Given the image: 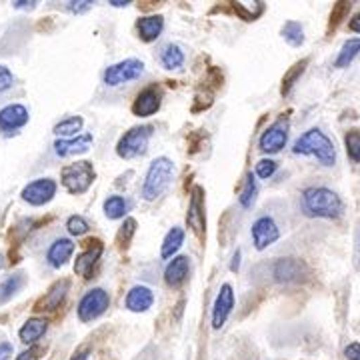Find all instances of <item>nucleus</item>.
<instances>
[{
    "mask_svg": "<svg viewBox=\"0 0 360 360\" xmlns=\"http://www.w3.org/2000/svg\"><path fill=\"white\" fill-rule=\"evenodd\" d=\"M2 260H4V257H2V255H0V269H2V266H4V262H2Z\"/></svg>",
    "mask_w": 360,
    "mask_h": 360,
    "instance_id": "3c124183",
    "label": "nucleus"
},
{
    "mask_svg": "<svg viewBox=\"0 0 360 360\" xmlns=\"http://www.w3.org/2000/svg\"><path fill=\"white\" fill-rule=\"evenodd\" d=\"M232 309H234V290L231 284L226 283L220 286L217 300L212 304V328L214 330H220L226 324L229 316L232 314Z\"/></svg>",
    "mask_w": 360,
    "mask_h": 360,
    "instance_id": "2eb2a0df",
    "label": "nucleus"
},
{
    "mask_svg": "<svg viewBox=\"0 0 360 360\" xmlns=\"http://www.w3.org/2000/svg\"><path fill=\"white\" fill-rule=\"evenodd\" d=\"M110 307V296L104 288H92L78 302V319L80 322H92L101 319Z\"/></svg>",
    "mask_w": 360,
    "mask_h": 360,
    "instance_id": "9d476101",
    "label": "nucleus"
},
{
    "mask_svg": "<svg viewBox=\"0 0 360 360\" xmlns=\"http://www.w3.org/2000/svg\"><path fill=\"white\" fill-rule=\"evenodd\" d=\"M39 354H42V348L40 347H28V350H25V352H20L18 356H16V360H34V359H40Z\"/></svg>",
    "mask_w": 360,
    "mask_h": 360,
    "instance_id": "79ce46f5",
    "label": "nucleus"
},
{
    "mask_svg": "<svg viewBox=\"0 0 360 360\" xmlns=\"http://www.w3.org/2000/svg\"><path fill=\"white\" fill-rule=\"evenodd\" d=\"M84 127V118L82 116H68L65 120H60L58 124H54L52 132L56 136H65V139H75L78 134H82L80 130Z\"/></svg>",
    "mask_w": 360,
    "mask_h": 360,
    "instance_id": "bb28decb",
    "label": "nucleus"
},
{
    "mask_svg": "<svg viewBox=\"0 0 360 360\" xmlns=\"http://www.w3.org/2000/svg\"><path fill=\"white\" fill-rule=\"evenodd\" d=\"M144 72V63L139 60V58H124L116 65L108 66L104 70L103 80L106 86H120V84H127V82H132L136 78L142 77Z\"/></svg>",
    "mask_w": 360,
    "mask_h": 360,
    "instance_id": "1a4fd4ad",
    "label": "nucleus"
},
{
    "mask_svg": "<svg viewBox=\"0 0 360 360\" xmlns=\"http://www.w3.org/2000/svg\"><path fill=\"white\" fill-rule=\"evenodd\" d=\"M162 104V92L156 86H148V89L141 90L132 103V115L146 118V116L156 115L160 110Z\"/></svg>",
    "mask_w": 360,
    "mask_h": 360,
    "instance_id": "f3484780",
    "label": "nucleus"
},
{
    "mask_svg": "<svg viewBox=\"0 0 360 360\" xmlns=\"http://www.w3.org/2000/svg\"><path fill=\"white\" fill-rule=\"evenodd\" d=\"M96 180V170L90 160H78L75 165H68L60 170V182L68 194L89 193L92 182Z\"/></svg>",
    "mask_w": 360,
    "mask_h": 360,
    "instance_id": "20e7f679",
    "label": "nucleus"
},
{
    "mask_svg": "<svg viewBox=\"0 0 360 360\" xmlns=\"http://www.w3.org/2000/svg\"><path fill=\"white\" fill-rule=\"evenodd\" d=\"M188 272H191V258L184 257V255L174 257L165 269V283L170 288H180L182 284L186 283Z\"/></svg>",
    "mask_w": 360,
    "mask_h": 360,
    "instance_id": "6ab92c4d",
    "label": "nucleus"
},
{
    "mask_svg": "<svg viewBox=\"0 0 360 360\" xmlns=\"http://www.w3.org/2000/svg\"><path fill=\"white\" fill-rule=\"evenodd\" d=\"M281 34H283V39L286 40L290 46H295V49L304 44V28H302L300 22H296V20H288V22L283 26Z\"/></svg>",
    "mask_w": 360,
    "mask_h": 360,
    "instance_id": "2f4dec72",
    "label": "nucleus"
},
{
    "mask_svg": "<svg viewBox=\"0 0 360 360\" xmlns=\"http://www.w3.org/2000/svg\"><path fill=\"white\" fill-rule=\"evenodd\" d=\"M345 144H347V153L350 156V160L360 162V130H348L347 136H345Z\"/></svg>",
    "mask_w": 360,
    "mask_h": 360,
    "instance_id": "c9c22d12",
    "label": "nucleus"
},
{
    "mask_svg": "<svg viewBox=\"0 0 360 360\" xmlns=\"http://www.w3.org/2000/svg\"><path fill=\"white\" fill-rule=\"evenodd\" d=\"M104 252V245L103 240H98V238H94V240H89L86 243V248L80 252L75 260V274L80 276V278H84V281H89L92 278V270L94 266L98 264V260L103 257Z\"/></svg>",
    "mask_w": 360,
    "mask_h": 360,
    "instance_id": "ddd939ff",
    "label": "nucleus"
},
{
    "mask_svg": "<svg viewBox=\"0 0 360 360\" xmlns=\"http://www.w3.org/2000/svg\"><path fill=\"white\" fill-rule=\"evenodd\" d=\"M155 129L150 124H142V127H132L129 132H124L120 136V141L116 144V155L124 160L142 156L148 150V142L153 139Z\"/></svg>",
    "mask_w": 360,
    "mask_h": 360,
    "instance_id": "39448f33",
    "label": "nucleus"
},
{
    "mask_svg": "<svg viewBox=\"0 0 360 360\" xmlns=\"http://www.w3.org/2000/svg\"><path fill=\"white\" fill-rule=\"evenodd\" d=\"M302 210L312 219H338L342 214V200L326 186H310L302 193Z\"/></svg>",
    "mask_w": 360,
    "mask_h": 360,
    "instance_id": "f257e3e1",
    "label": "nucleus"
},
{
    "mask_svg": "<svg viewBox=\"0 0 360 360\" xmlns=\"http://www.w3.org/2000/svg\"><path fill=\"white\" fill-rule=\"evenodd\" d=\"M56 191H58L56 180L37 179L26 184L25 188H22V193H20V196L30 206H44L49 205L52 198L56 196Z\"/></svg>",
    "mask_w": 360,
    "mask_h": 360,
    "instance_id": "9b49d317",
    "label": "nucleus"
},
{
    "mask_svg": "<svg viewBox=\"0 0 360 360\" xmlns=\"http://www.w3.org/2000/svg\"><path fill=\"white\" fill-rule=\"evenodd\" d=\"M172 179H174V162L167 156L155 158L142 182V198L148 202L156 200L158 196L167 193L168 186L172 184Z\"/></svg>",
    "mask_w": 360,
    "mask_h": 360,
    "instance_id": "7ed1b4c3",
    "label": "nucleus"
},
{
    "mask_svg": "<svg viewBox=\"0 0 360 360\" xmlns=\"http://www.w3.org/2000/svg\"><path fill=\"white\" fill-rule=\"evenodd\" d=\"M89 354H90L89 348H80V350H77V352L72 354V359L70 360H86L89 359Z\"/></svg>",
    "mask_w": 360,
    "mask_h": 360,
    "instance_id": "09e8293b",
    "label": "nucleus"
},
{
    "mask_svg": "<svg viewBox=\"0 0 360 360\" xmlns=\"http://www.w3.org/2000/svg\"><path fill=\"white\" fill-rule=\"evenodd\" d=\"M240 258H243V252H240V250H236V252L232 255V262H231L232 272H238V270H240Z\"/></svg>",
    "mask_w": 360,
    "mask_h": 360,
    "instance_id": "49530a36",
    "label": "nucleus"
},
{
    "mask_svg": "<svg viewBox=\"0 0 360 360\" xmlns=\"http://www.w3.org/2000/svg\"><path fill=\"white\" fill-rule=\"evenodd\" d=\"M186 226L193 231L198 243H205L206 238V205H205V188L194 186L191 191V202L186 212Z\"/></svg>",
    "mask_w": 360,
    "mask_h": 360,
    "instance_id": "6e6552de",
    "label": "nucleus"
},
{
    "mask_svg": "<svg viewBox=\"0 0 360 360\" xmlns=\"http://www.w3.org/2000/svg\"><path fill=\"white\" fill-rule=\"evenodd\" d=\"M345 356L347 360H360V342H350L345 348Z\"/></svg>",
    "mask_w": 360,
    "mask_h": 360,
    "instance_id": "37998d69",
    "label": "nucleus"
},
{
    "mask_svg": "<svg viewBox=\"0 0 360 360\" xmlns=\"http://www.w3.org/2000/svg\"><path fill=\"white\" fill-rule=\"evenodd\" d=\"M46 330H49V321L40 319V316H32L18 330V338H20V342H25L28 347H34L40 338L46 335Z\"/></svg>",
    "mask_w": 360,
    "mask_h": 360,
    "instance_id": "5701e85b",
    "label": "nucleus"
},
{
    "mask_svg": "<svg viewBox=\"0 0 360 360\" xmlns=\"http://www.w3.org/2000/svg\"><path fill=\"white\" fill-rule=\"evenodd\" d=\"M250 236H252V245L257 250H266L269 246L278 243L281 229L272 217H260V219L255 220V224L250 229Z\"/></svg>",
    "mask_w": 360,
    "mask_h": 360,
    "instance_id": "f8f14e48",
    "label": "nucleus"
},
{
    "mask_svg": "<svg viewBox=\"0 0 360 360\" xmlns=\"http://www.w3.org/2000/svg\"><path fill=\"white\" fill-rule=\"evenodd\" d=\"M184 51L180 49L179 44H174V42H170L167 44L162 51H160V65L165 66L167 70H179L184 65Z\"/></svg>",
    "mask_w": 360,
    "mask_h": 360,
    "instance_id": "a878e982",
    "label": "nucleus"
},
{
    "mask_svg": "<svg viewBox=\"0 0 360 360\" xmlns=\"http://www.w3.org/2000/svg\"><path fill=\"white\" fill-rule=\"evenodd\" d=\"M153 304H155V292L144 284L132 286L124 298V307L130 312H146L148 309H153Z\"/></svg>",
    "mask_w": 360,
    "mask_h": 360,
    "instance_id": "aec40b11",
    "label": "nucleus"
},
{
    "mask_svg": "<svg viewBox=\"0 0 360 360\" xmlns=\"http://www.w3.org/2000/svg\"><path fill=\"white\" fill-rule=\"evenodd\" d=\"M136 220L134 219H124L122 222V226L118 229L116 232V246L120 248V250H129L130 243H132V236L136 234Z\"/></svg>",
    "mask_w": 360,
    "mask_h": 360,
    "instance_id": "473e14b6",
    "label": "nucleus"
},
{
    "mask_svg": "<svg viewBox=\"0 0 360 360\" xmlns=\"http://www.w3.org/2000/svg\"><path fill=\"white\" fill-rule=\"evenodd\" d=\"M360 54V39H348L342 49L338 52L335 60V68H347L348 65H352V60Z\"/></svg>",
    "mask_w": 360,
    "mask_h": 360,
    "instance_id": "c85d7f7f",
    "label": "nucleus"
},
{
    "mask_svg": "<svg viewBox=\"0 0 360 360\" xmlns=\"http://www.w3.org/2000/svg\"><path fill=\"white\" fill-rule=\"evenodd\" d=\"M309 63V58H302V60H298V63H295V65L288 68V72L283 77V84H281V94H283V96H288V94H290V90L295 89L298 78L304 75Z\"/></svg>",
    "mask_w": 360,
    "mask_h": 360,
    "instance_id": "cd10ccee",
    "label": "nucleus"
},
{
    "mask_svg": "<svg viewBox=\"0 0 360 360\" xmlns=\"http://www.w3.org/2000/svg\"><path fill=\"white\" fill-rule=\"evenodd\" d=\"M348 28L352 30V32H356V34H360V13H356L354 16H352V20L348 22Z\"/></svg>",
    "mask_w": 360,
    "mask_h": 360,
    "instance_id": "de8ad7c7",
    "label": "nucleus"
},
{
    "mask_svg": "<svg viewBox=\"0 0 360 360\" xmlns=\"http://www.w3.org/2000/svg\"><path fill=\"white\" fill-rule=\"evenodd\" d=\"M136 30H139V37H141L142 42H155L165 30V16L162 14L142 16L136 22Z\"/></svg>",
    "mask_w": 360,
    "mask_h": 360,
    "instance_id": "4be33fe9",
    "label": "nucleus"
},
{
    "mask_svg": "<svg viewBox=\"0 0 360 360\" xmlns=\"http://www.w3.org/2000/svg\"><path fill=\"white\" fill-rule=\"evenodd\" d=\"M25 283L26 278L22 272L13 274V276H8L6 281H2V283H0V304L6 302V300H11L16 292H20V288L25 286Z\"/></svg>",
    "mask_w": 360,
    "mask_h": 360,
    "instance_id": "7c9ffc66",
    "label": "nucleus"
},
{
    "mask_svg": "<svg viewBox=\"0 0 360 360\" xmlns=\"http://www.w3.org/2000/svg\"><path fill=\"white\" fill-rule=\"evenodd\" d=\"M288 132H290V120L288 116H281L278 120H274L269 129L264 130L258 139V148L264 155H276L281 153L286 142H288Z\"/></svg>",
    "mask_w": 360,
    "mask_h": 360,
    "instance_id": "0eeeda50",
    "label": "nucleus"
},
{
    "mask_svg": "<svg viewBox=\"0 0 360 360\" xmlns=\"http://www.w3.org/2000/svg\"><path fill=\"white\" fill-rule=\"evenodd\" d=\"M103 208H104V214H106V219L118 220V219H124V217H127L130 205L124 196H120V194H112V196H108V198L104 200Z\"/></svg>",
    "mask_w": 360,
    "mask_h": 360,
    "instance_id": "393cba45",
    "label": "nucleus"
},
{
    "mask_svg": "<svg viewBox=\"0 0 360 360\" xmlns=\"http://www.w3.org/2000/svg\"><path fill=\"white\" fill-rule=\"evenodd\" d=\"M92 142H94V136L90 132H82L75 139H58L54 142V153L60 156V158H66V156H77L84 155L92 148Z\"/></svg>",
    "mask_w": 360,
    "mask_h": 360,
    "instance_id": "a211bd4d",
    "label": "nucleus"
},
{
    "mask_svg": "<svg viewBox=\"0 0 360 360\" xmlns=\"http://www.w3.org/2000/svg\"><path fill=\"white\" fill-rule=\"evenodd\" d=\"M75 255V243L70 238H56L46 250V262L52 269H63Z\"/></svg>",
    "mask_w": 360,
    "mask_h": 360,
    "instance_id": "412c9836",
    "label": "nucleus"
},
{
    "mask_svg": "<svg viewBox=\"0 0 360 360\" xmlns=\"http://www.w3.org/2000/svg\"><path fill=\"white\" fill-rule=\"evenodd\" d=\"M231 4H232V11H234V14H236L238 18H243L245 22H255L258 16H262V13H264V2L258 6L257 11L248 8L245 2H231Z\"/></svg>",
    "mask_w": 360,
    "mask_h": 360,
    "instance_id": "f704fd0d",
    "label": "nucleus"
},
{
    "mask_svg": "<svg viewBox=\"0 0 360 360\" xmlns=\"http://www.w3.org/2000/svg\"><path fill=\"white\" fill-rule=\"evenodd\" d=\"M350 2H336L333 6V13H330V20H328V34L335 32L338 26L342 25V20L347 18L348 13H350Z\"/></svg>",
    "mask_w": 360,
    "mask_h": 360,
    "instance_id": "72a5a7b5",
    "label": "nucleus"
},
{
    "mask_svg": "<svg viewBox=\"0 0 360 360\" xmlns=\"http://www.w3.org/2000/svg\"><path fill=\"white\" fill-rule=\"evenodd\" d=\"M11 356H13V345L0 342V360H11Z\"/></svg>",
    "mask_w": 360,
    "mask_h": 360,
    "instance_id": "a18cd8bd",
    "label": "nucleus"
},
{
    "mask_svg": "<svg viewBox=\"0 0 360 360\" xmlns=\"http://www.w3.org/2000/svg\"><path fill=\"white\" fill-rule=\"evenodd\" d=\"M295 155L314 156L322 167H335L336 165V148L333 141L322 132L321 129L307 130L292 146Z\"/></svg>",
    "mask_w": 360,
    "mask_h": 360,
    "instance_id": "f03ea898",
    "label": "nucleus"
},
{
    "mask_svg": "<svg viewBox=\"0 0 360 360\" xmlns=\"http://www.w3.org/2000/svg\"><path fill=\"white\" fill-rule=\"evenodd\" d=\"M257 196H258L257 179H255V174H252V172H248L245 179V184H243V188H240V193H238V202H240L243 208H252L255 202H257Z\"/></svg>",
    "mask_w": 360,
    "mask_h": 360,
    "instance_id": "c756f323",
    "label": "nucleus"
},
{
    "mask_svg": "<svg viewBox=\"0 0 360 360\" xmlns=\"http://www.w3.org/2000/svg\"><path fill=\"white\" fill-rule=\"evenodd\" d=\"M276 168H278V165H276L274 160H270V158H262V160H258V162H257V167H255V172H257L258 179L269 180L270 176H274Z\"/></svg>",
    "mask_w": 360,
    "mask_h": 360,
    "instance_id": "4c0bfd02",
    "label": "nucleus"
},
{
    "mask_svg": "<svg viewBox=\"0 0 360 360\" xmlns=\"http://www.w3.org/2000/svg\"><path fill=\"white\" fill-rule=\"evenodd\" d=\"M70 292V278H60L34 302V312H54L60 309L66 295Z\"/></svg>",
    "mask_w": 360,
    "mask_h": 360,
    "instance_id": "4468645a",
    "label": "nucleus"
},
{
    "mask_svg": "<svg viewBox=\"0 0 360 360\" xmlns=\"http://www.w3.org/2000/svg\"><path fill=\"white\" fill-rule=\"evenodd\" d=\"M108 4H110V6H116V8H122V6H129L132 2H130V0H110Z\"/></svg>",
    "mask_w": 360,
    "mask_h": 360,
    "instance_id": "8fccbe9b",
    "label": "nucleus"
},
{
    "mask_svg": "<svg viewBox=\"0 0 360 360\" xmlns=\"http://www.w3.org/2000/svg\"><path fill=\"white\" fill-rule=\"evenodd\" d=\"M66 231L70 232L72 236H82V234H86L90 231V224L86 222L84 217L72 214V217H68V220H66Z\"/></svg>",
    "mask_w": 360,
    "mask_h": 360,
    "instance_id": "e433bc0d",
    "label": "nucleus"
},
{
    "mask_svg": "<svg viewBox=\"0 0 360 360\" xmlns=\"http://www.w3.org/2000/svg\"><path fill=\"white\" fill-rule=\"evenodd\" d=\"M270 274L274 283L302 284L310 278V269L300 258H278L272 262Z\"/></svg>",
    "mask_w": 360,
    "mask_h": 360,
    "instance_id": "423d86ee",
    "label": "nucleus"
},
{
    "mask_svg": "<svg viewBox=\"0 0 360 360\" xmlns=\"http://www.w3.org/2000/svg\"><path fill=\"white\" fill-rule=\"evenodd\" d=\"M184 245V231L180 226H174L167 232L162 246H160V257L168 260V258H174V255L180 250V246Z\"/></svg>",
    "mask_w": 360,
    "mask_h": 360,
    "instance_id": "b1692460",
    "label": "nucleus"
},
{
    "mask_svg": "<svg viewBox=\"0 0 360 360\" xmlns=\"http://www.w3.org/2000/svg\"><path fill=\"white\" fill-rule=\"evenodd\" d=\"M37 4H39L37 0H14L13 8H16V11H34Z\"/></svg>",
    "mask_w": 360,
    "mask_h": 360,
    "instance_id": "c03bdc74",
    "label": "nucleus"
},
{
    "mask_svg": "<svg viewBox=\"0 0 360 360\" xmlns=\"http://www.w3.org/2000/svg\"><path fill=\"white\" fill-rule=\"evenodd\" d=\"M92 0H72V2H66V11L72 14H84L89 13L92 8Z\"/></svg>",
    "mask_w": 360,
    "mask_h": 360,
    "instance_id": "ea45409f",
    "label": "nucleus"
},
{
    "mask_svg": "<svg viewBox=\"0 0 360 360\" xmlns=\"http://www.w3.org/2000/svg\"><path fill=\"white\" fill-rule=\"evenodd\" d=\"M212 101H214V94L212 92H198L196 96H194V104H193V112H202L206 108H210L212 106Z\"/></svg>",
    "mask_w": 360,
    "mask_h": 360,
    "instance_id": "58836bf2",
    "label": "nucleus"
},
{
    "mask_svg": "<svg viewBox=\"0 0 360 360\" xmlns=\"http://www.w3.org/2000/svg\"><path fill=\"white\" fill-rule=\"evenodd\" d=\"M28 120H30V115L25 104H8L0 108V130L4 134H14L16 130L25 129Z\"/></svg>",
    "mask_w": 360,
    "mask_h": 360,
    "instance_id": "dca6fc26",
    "label": "nucleus"
},
{
    "mask_svg": "<svg viewBox=\"0 0 360 360\" xmlns=\"http://www.w3.org/2000/svg\"><path fill=\"white\" fill-rule=\"evenodd\" d=\"M13 84H14V75L11 72V68H8V66L0 65V94L13 89Z\"/></svg>",
    "mask_w": 360,
    "mask_h": 360,
    "instance_id": "a19ab883",
    "label": "nucleus"
}]
</instances>
